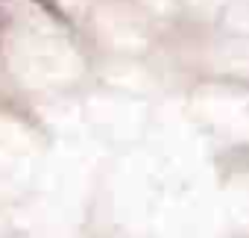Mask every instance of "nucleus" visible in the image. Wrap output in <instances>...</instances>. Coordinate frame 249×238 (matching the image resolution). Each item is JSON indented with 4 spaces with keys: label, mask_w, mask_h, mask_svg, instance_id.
<instances>
[{
    "label": "nucleus",
    "mask_w": 249,
    "mask_h": 238,
    "mask_svg": "<svg viewBox=\"0 0 249 238\" xmlns=\"http://www.w3.org/2000/svg\"><path fill=\"white\" fill-rule=\"evenodd\" d=\"M36 3H38V6H41V9H44L47 15H53V18H56L59 24H68V18H65V12H62V9H59L56 3H53V0H36Z\"/></svg>",
    "instance_id": "1"
},
{
    "label": "nucleus",
    "mask_w": 249,
    "mask_h": 238,
    "mask_svg": "<svg viewBox=\"0 0 249 238\" xmlns=\"http://www.w3.org/2000/svg\"><path fill=\"white\" fill-rule=\"evenodd\" d=\"M6 24H9V15L0 9V36H3V30H6Z\"/></svg>",
    "instance_id": "2"
}]
</instances>
